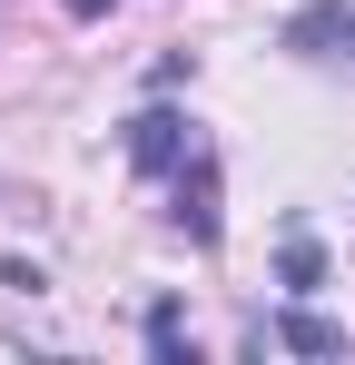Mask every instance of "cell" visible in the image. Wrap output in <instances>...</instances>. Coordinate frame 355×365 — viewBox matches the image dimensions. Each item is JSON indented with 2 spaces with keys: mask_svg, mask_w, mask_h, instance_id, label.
Instances as JSON below:
<instances>
[{
  "mask_svg": "<svg viewBox=\"0 0 355 365\" xmlns=\"http://www.w3.org/2000/svg\"><path fill=\"white\" fill-rule=\"evenodd\" d=\"M128 148H138V168H148V178H168V168H197V158H207V148L187 138V119H168V109H148V119L128 128Z\"/></svg>",
  "mask_w": 355,
  "mask_h": 365,
  "instance_id": "1",
  "label": "cell"
},
{
  "mask_svg": "<svg viewBox=\"0 0 355 365\" xmlns=\"http://www.w3.org/2000/svg\"><path fill=\"white\" fill-rule=\"evenodd\" d=\"M277 346H306V356H336L346 336H336L326 316H287V326H277Z\"/></svg>",
  "mask_w": 355,
  "mask_h": 365,
  "instance_id": "2",
  "label": "cell"
}]
</instances>
